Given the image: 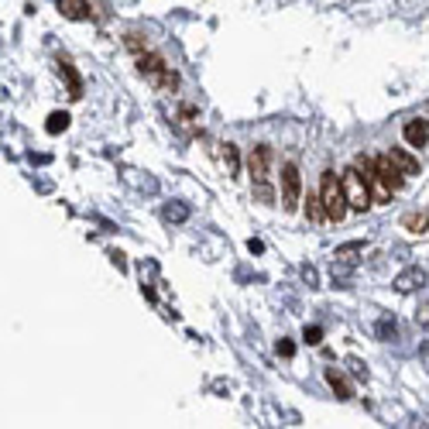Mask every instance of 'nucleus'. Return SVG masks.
Segmentation results:
<instances>
[{"instance_id":"5","label":"nucleus","mask_w":429,"mask_h":429,"mask_svg":"<svg viewBox=\"0 0 429 429\" xmlns=\"http://www.w3.org/2000/svg\"><path fill=\"white\" fill-rule=\"evenodd\" d=\"M374 176L381 179L385 186H391L395 193H398V189H402V182H406V172H402V169H398V165L391 161L388 152H385V155H378V158H374Z\"/></svg>"},{"instance_id":"17","label":"nucleus","mask_w":429,"mask_h":429,"mask_svg":"<svg viewBox=\"0 0 429 429\" xmlns=\"http://www.w3.org/2000/svg\"><path fill=\"white\" fill-rule=\"evenodd\" d=\"M415 323L429 330V302H423V306H419V312H415Z\"/></svg>"},{"instance_id":"14","label":"nucleus","mask_w":429,"mask_h":429,"mask_svg":"<svg viewBox=\"0 0 429 429\" xmlns=\"http://www.w3.org/2000/svg\"><path fill=\"white\" fill-rule=\"evenodd\" d=\"M306 216H309L312 223H319V220H327V210H323V196H312L306 199Z\"/></svg>"},{"instance_id":"10","label":"nucleus","mask_w":429,"mask_h":429,"mask_svg":"<svg viewBox=\"0 0 429 429\" xmlns=\"http://www.w3.org/2000/svg\"><path fill=\"white\" fill-rule=\"evenodd\" d=\"M388 155H391V161L406 172V176H415V172H419V158H412L409 152H402V148H388Z\"/></svg>"},{"instance_id":"19","label":"nucleus","mask_w":429,"mask_h":429,"mask_svg":"<svg viewBox=\"0 0 429 429\" xmlns=\"http://www.w3.org/2000/svg\"><path fill=\"white\" fill-rule=\"evenodd\" d=\"M278 354H282V357H292V354H295V347H292V344H289V340H278Z\"/></svg>"},{"instance_id":"4","label":"nucleus","mask_w":429,"mask_h":429,"mask_svg":"<svg viewBox=\"0 0 429 429\" xmlns=\"http://www.w3.org/2000/svg\"><path fill=\"white\" fill-rule=\"evenodd\" d=\"M268 165H272V148H268V144H258V148H251V155H248V172H251L254 186L268 182Z\"/></svg>"},{"instance_id":"8","label":"nucleus","mask_w":429,"mask_h":429,"mask_svg":"<svg viewBox=\"0 0 429 429\" xmlns=\"http://www.w3.org/2000/svg\"><path fill=\"white\" fill-rule=\"evenodd\" d=\"M426 285V272L423 268H406V272L395 278V289L398 292H415V289H423Z\"/></svg>"},{"instance_id":"20","label":"nucleus","mask_w":429,"mask_h":429,"mask_svg":"<svg viewBox=\"0 0 429 429\" xmlns=\"http://www.w3.org/2000/svg\"><path fill=\"white\" fill-rule=\"evenodd\" d=\"M423 361H426V368H429V347H423Z\"/></svg>"},{"instance_id":"18","label":"nucleus","mask_w":429,"mask_h":429,"mask_svg":"<svg viewBox=\"0 0 429 429\" xmlns=\"http://www.w3.org/2000/svg\"><path fill=\"white\" fill-rule=\"evenodd\" d=\"M319 337H323L319 327H306V344H319Z\"/></svg>"},{"instance_id":"2","label":"nucleus","mask_w":429,"mask_h":429,"mask_svg":"<svg viewBox=\"0 0 429 429\" xmlns=\"http://www.w3.org/2000/svg\"><path fill=\"white\" fill-rule=\"evenodd\" d=\"M344 189H347V203H351V210H357V213L371 210V203H374V196H371V182L364 179V172H361L357 165L344 172Z\"/></svg>"},{"instance_id":"16","label":"nucleus","mask_w":429,"mask_h":429,"mask_svg":"<svg viewBox=\"0 0 429 429\" xmlns=\"http://www.w3.org/2000/svg\"><path fill=\"white\" fill-rule=\"evenodd\" d=\"M62 73H65V79H69V97L79 100L83 93H79V79H76V73H73V65H69V62H62Z\"/></svg>"},{"instance_id":"11","label":"nucleus","mask_w":429,"mask_h":429,"mask_svg":"<svg viewBox=\"0 0 429 429\" xmlns=\"http://www.w3.org/2000/svg\"><path fill=\"white\" fill-rule=\"evenodd\" d=\"M402 227H406L409 234H426V231H429V213H426V210H419V213H406V216H402Z\"/></svg>"},{"instance_id":"13","label":"nucleus","mask_w":429,"mask_h":429,"mask_svg":"<svg viewBox=\"0 0 429 429\" xmlns=\"http://www.w3.org/2000/svg\"><path fill=\"white\" fill-rule=\"evenodd\" d=\"M220 161L227 165V176H237V169H240V158H237V148L227 141V144H220Z\"/></svg>"},{"instance_id":"6","label":"nucleus","mask_w":429,"mask_h":429,"mask_svg":"<svg viewBox=\"0 0 429 429\" xmlns=\"http://www.w3.org/2000/svg\"><path fill=\"white\" fill-rule=\"evenodd\" d=\"M402 134H406V141H409L412 148H426V144H429V120H423V117L406 120Z\"/></svg>"},{"instance_id":"12","label":"nucleus","mask_w":429,"mask_h":429,"mask_svg":"<svg viewBox=\"0 0 429 429\" xmlns=\"http://www.w3.org/2000/svg\"><path fill=\"white\" fill-rule=\"evenodd\" d=\"M137 69H141V76L155 79L158 73L165 69V59H161V55H141V59H137Z\"/></svg>"},{"instance_id":"9","label":"nucleus","mask_w":429,"mask_h":429,"mask_svg":"<svg viewBox=\"0 0 429 429\" xmlns=\"http://www.w3.org/2000/svg\"><path fill=\"white\" fill-rule=\"evenodd\" d=\"M327 381H330V388L337 391V398H354L351 381H347V378H344L337 368H327Z\"/></svg>"},{"instance_id":"3","label":"nucleus","mask_w":429,"mask_h":429,"mask_svg":"<svg viewBox=\"0 0 429 429\" xmlns=\"http://www.w3.org/2000/svg\"><path fill=\"white\" fill-rule=\"evenodd\" d=\"M299 193H302L299 169H295L292 161H285V165H282V210H285V213H292L295 206H299Z\"/></svg>"},{"instance_id":"1","label":"nucleus","mask_w":429,"mask_h":429,"mask_svg":"<svg viewBox=\"0 0 429 429\" xmlns=\"http://www.w3.org/2000/svg\"><path fill=\"white\" fill-rule=\"evenodd\" d=\"M319 196H323V210H327V220L340 223L351 203H347V189H344V179H337V172H323V182H319Z\"/></svg>"},{"instance_id":"7","label":"nucleus","mask_w":429,"mask_h":429,"mask_svg":"<svg viewBox=\"0 0 429 429\" xmlns=\"http://www.w3.org/2000/svg\"><path fill=\"white\" fill-rule=\"evenodd\" d=\"M55 7H59L62 18H69V21H90L93 18V7H90L86 0H55Z\"/></svg>"},{"instance_id":"15","label":"nucleus","mask_w":429,"mask_h":429,"mask_svg":"<svg viewBox=\"0 0 429 429\" xmlns=\"http://www.w3.org/2000/svg\"><path fill=\"white\" fill-rule=\"evenodd\" d=\"M65 127H69V114H62V110L48 114V124H45V131H48V134H62Z\"/></svg>"}]
</instances>
